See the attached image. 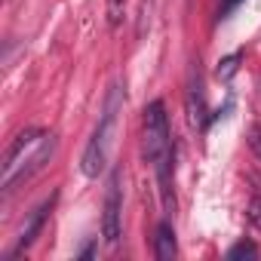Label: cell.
<instances>
[{
	"instance_id": "4fadbf2b",
	"label": "cell",
	"mask_w": 261,
	"mask_h": 261,
	"mask_svg": "<svg viewBox=\"0 0 261 261\" xmlns=\"http://www.w3.org/2000/svg\"><path fill=\"white\" fill-rule=\"evenodd\" d=\"M243 4V0H221V10H218V16H227L230 10H237Z\"/></svg>"
},
{
	"instance_id": "8fae6325",
	"label": "cell",
	"mask_w": 261,
	"mask_h": 261,
	"mask_svg": "<svg viewBox=\"0 0 261 261\" xmlns=\"http://www.w3.org/2000/svg\"><path fill=\"white\" fill-rule=\"evenodd\" d=\"M246 215H249V221L261 230V197H255L252 203H249V209H246Z\"/></svg>"
},
{
	"instance_id": "7c38bea8",
	"label": "cell",
	"mask_w": 261,
	"mask_h": 261,
	"mask_svg": "<svg viewBox=\"0 0 261 261\" xmlns=\"http://www.w3.org/2000/svg\"><path fill=\"white\" fill-rule=\"evenodd\" d=\"M249 145H252V151L261 157V126H255L252 133H249Z\"/></svg>"
},
{
	"instance_id": "277c9868",
	"label": "cell",
	"mask_w": 261,
	"mask_h": 261,
	"mask_svg": "<svg viewBox=\"0 0 261 261\" xmlns=\"http://www.w3.org/2000/svg\"><path fill=\"white\" fill-rule=\"evenodd\" d=\"M53 154H56V136H49V133H46V136H43V142H40V145H37V148L25 157V160H22V166L16 169V175L10 178V185H4V194L10 197V194L16 191V185L28 181L34 172H40V169L49 163V157H53Z\"/></svg>"
},
{
	"instance_id": "5b68a950",
	"label": "cell",
	"mask_w": 261,
	"mask_h": 261,
	"mask_svg": "<svg viewBox=\"0 0 261 261\" xmlns=\"http://www.w3.org/2000/svg\"><path fill=\"white\" fill-rule=\"evenodd\" d=\"M46 133H40V129H25V133L16 136V142L7 148V157H4V185H10V178L16 175V169L22 166V160L43 142Z\"/></svg>"
},
{
	"instance_id": "5bb4252c",
	"label": "cell",
	"mask_w": 261,
	"mask_h": 261,
	"mask_svg": "<svg viewBox=\"0 0 261 261\" xmlns=\"http://www.w3.org/2000/svg\"><path fill=\"white\" fill-rule=\"evenodd\" d=\"M120 4L123 0H111V22H120Z\"/></svg>"
},
{
	"instance_id": "52a82bcc",
	"label": "cell",
	"mask_w": 261,
	"mask_h": 261,
	"mask_svg": "<svg viewBox=\"0 0 261 261\" xmlns=\"http://www.w3.org/2000/svg\"><path fill=\"white\" fill-rule=\"evenodd\" d=\"M188 123H191V129H197V133L206 129V123H209V108H206V95H203L200 77L188 89Z\"/></svg>"
},
{
	"instance_id": "9c48e42d",
	"label": "cell",
	"mask_w": 261,
	"mask_h": 261,
	"mask_svg": "<svg viewBox=\"0 0 261 261\" xmlns=\"http://www.w3.org/2000/svg\"><path fill=\"white\" fill-rule=\"evenodd\" d=\"M240 53H230V56H224L221 62H218V68H215V77L218 80H230L233 74H237V68H240Z\"/></svg>"
},
{
	"instance_id": "30bf717a",
	"label": "cell",
	"mask_w": 261,
	"mask_h": 261,
	"mask_svg": "<svg viewBox=\"0 0 261 261\" xmlns=\"http://www.w3.org/2000/svg\"><path fill=\"white\" fill-rule=\"evenodd\" d=\"M227 258H230V261H240V258H258V246L243 240V243H237V246L227 252Z\"/></svg>"
},
{
	"instance_id": "ba28073f",
	"label": "cell",
	"mask_w": 261,
	"mask_h": 261,
	"mask_svg": "<svg viewBox=\"0 0 261 261\" xmlns=\"http://www.w3.org/2000/svg\"><path fill=\"white\" fill-rule=\"evenodd\" d=\"M154 255L157 261H172L178 255V243H175V230L169 221H163L157 227V237H154Z\"/></svg>"
},
{
	"instance_id": "6da1fadb",
	"label": "cell",
	"mask_w": 261,
	"mask_h": 261,
	"mask_svg": "<svg viewBox=\"0 0 261 261\" xmlns=\"http://www.w3.org/2000/svg\"><path fill=\"white\" fill-rule=\"evenodd\" d=\"M142 154H145V160L154 163V169H157L163 206H166V209H175V197L169 194V188H172V178H169L172 142H169V120H166L163 101H151V105L145 108V120H142Z\"/></svg>"
},
{
	"instance_id": "7a4b0ae2",
	"label": "cell",
	"mask_w": 261,
	"mask_h": 261,
	"mask_svg": "<svg viewBox=\"0 0 261 261\" xmlns=\"http://www.w3.org/2000/svg\"><path fill=\"white\" fill-rule=\"evenodd\" d=\"M123 108V89L120 83L111 86L108 92V101H105V111H101V120L95 126V133L83 151V160H80V169L86 178H98L101 169L108 166V154H111V145H114V133H117V114Z\"/></svg>"
},
{
	"instance_id": "3957f363",
	"label": "cell",
	"mask_w": 261,
	"mask_h": 261,
	"mask_svg": "<svg viewBox=\"0 0 261 261\" xmlns=\"http://www.w3.org/2000/svg\"><path fill=\"white\" fill-rule=\"evenodd\" d=\"M123 188H120V172H111L108 194H105V215H101V237L108 246H114L123 233Z\"/></svg>"
},
{
	"instance_id": "8992f818",
	"label": "cell",
	"mask_w": 261,
	"mask_h": 261,
	"mask_svg": "<svg viewBox=\"0 0 261 261\" xmlns=\"http://www.w3.org/2000/svg\"><path fill=\"white\" fill-rule=\"evenodd\" d=\"M53 203H56V197H49L46 203H40L34 212H31V218L25 221V227H22V233H19V246L13 249V255H19L22 249H28L34 240H37V233H40V227H43V221H46V215H49V209H53Z\"/></svg>"
}]
</instances>
